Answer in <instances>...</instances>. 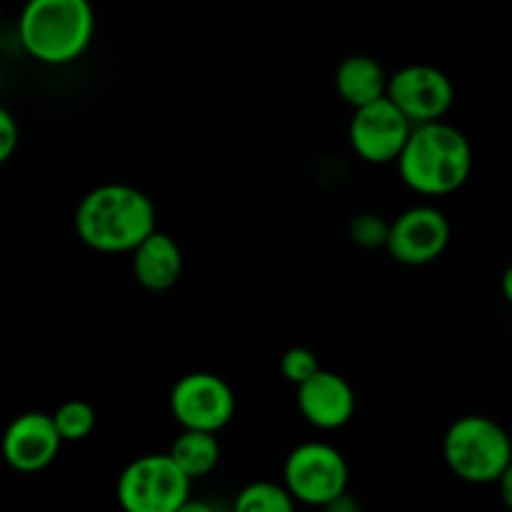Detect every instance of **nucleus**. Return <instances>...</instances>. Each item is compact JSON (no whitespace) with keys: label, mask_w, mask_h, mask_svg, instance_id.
I'll return each instance as SVG.
<instances>
[{"label":"nucleus","mask_w":512,"mask_h":512,"mask_svg":"<svg viewBox=\"0 0 512 512\" xmlns=\"http://www.w3.org/2000/svg\"><path fill=\"white\" fill-rule=\"evenodd\" d=\"M155 228V203L128 183L98 185L75 208V233L95 253H130Z\"/></svg>","instance_id":"obj_1"},{"label":"nucleus","mask_w":512,"mask_h":512,"mask_svg":"<svg viewBox=\"0 0 512 512\" xmlns=\"http://www.w3.org/2000/svg\"><path fill=\"white\" fill-rule=\"evenodd\" d=\"M395 165L410 190L443 198L468 183L473 173V145L463 130L445 120L418 123L410 130Z\"/></svg>","instance_id":"obj_2"},{"label":"nucleus","mask_w":512,"mask_h":512,"mask_svg":"<svg viewBox=\"0 0 512 512\" xmlns=\"http://www.w3.org/2000/svg\"><path fill=\"white\" fill-rule=\"evenodd\" d=\"M18 38L25 53L45 65H68L95 38V10L90 0H25L18 18Z\"/></svg>","instance_id":"obj_3"},{"label":"nucleus","mask_w":512,"mask_h":512,"mask_svg":"<svg viewBox=\"0 0 512 512\" xmlns=\"http://www.w3.org/2000/svg\"><path fill=\"white\" fill-rule=\"evenodd\" d=\"M443 458L450 473L465 483H495L512 460L510 433L493 418L463 415L445 433Z\"/></svg>","instance_id":"obj_4"},{"label":"nucleus","mask_w":512,"mask_h":512,"mask_svg":"<svg viewBox=\"0 0 512 512\" xmlns=\"http://www.w3.org/2000/svg\"><path fill=\"white\" fill-rule=\"evenodd\" d=\"M193 480L168 453L140 455L120 473L115 495L128 512H183Z\"/></svg>","instance_id":"obj_5"},{"label":"nucleus","mask_w":512,"mask_h":512,"mask_svg":"<svg viewBox=\"0 0 512 512\" xmlns=\"http://www.w3.org/2000/svg\"><path fill=\"white\" fill-rule=\"evenodd\" d=\"M350 470L338 448L320 440L290 450L283 468V485L295 503L313 508H333L348 495Z\"/></svg>","instance_id":"obj_6"},{"label":"nucleus","mask_w":512,"mask_h":512,"mask_svg":"<svg viewBox=\"0 0 512 512\" xmlns=\"http://www.w3.org/2000/svg\"><path fill=\"white\" fill-rule=\"evenodd\" d=\"M170 415L185 430L220 433L235 415V393L220 375L188 373L170 390Z\"/></svg>","instance_id":"obj_7"},{"label":"nucleus","mask_w":512,"mask_h":512,"mask_svg":"<svg viewBox=\"0 0 512 512\" xmlns=\"http://www.w3.org/2000/svg\"><path fill=\"white\" fill-rule=\"evenodd\" d=\"M353 110L348 140L355 155L373 165L395 163L413 130V123L400 113V108L388 95Z\"/></svg>","instance_id":"obj_8"},{"label":"nucleus","mask_w":512,"mask_h":512,"mask_svg":"<svg viewBox=\"0 0 512 512\" xmlns=\"http://www.w3.org/2000/svg\"><path fill=\"white\" fill-rule=\"evenodd\" d=\"M388 95L413 125L445 120L455 103V85L440 68L428 63L403 65L388 78Z\"/></svg>","instance_id":"obj_9"},{"label":"nucleus","mask_w":512,"mask_h":512,"mask_svg":"<svg viewBox=\"0 0 512 512\" xmlns=\"http://www.w3.org/2000/svg\"><path fill=\"white\" fill-rule=\"evenodd\" d=\"M450 243V220L433 205L403 210L390 223L385 250L403 265H428L445 253Z\"/></svg>","instance_id":"obj_10"},{"label":"nucleus","mask_w":512,"mask_h":512,"mask_svg":"<svg viewBox=\"0 0 512 512\" xmlns=\"http://www.w3.org/2000/svg\"><path fill=\"white\" fill-rule=\"evenodd\" d=\"M63 438L48 413H23L5 428L0 440L3 460L15 473L33 475L50 468L60 453Z\"/></svg>","instance_id":"obj_11"},{"label":"nucleus","mask_w":512,"mask_h":512,"mask_svg":"<svg viewBox=\"0 0 512 512\" xmlns=\"http://www.w3.org/2000/svg\"><path fill=\"white\" fill-rule=\"evenodd\" d=\"M295 403L300 415L313 428L338 430L348 425L355 415V390L348 380L333 370H315L308 380L295 385Z\"/></svg>","instance_id":"obj_12"},{"label":"nucleus","mask_w":512,"mask_h":512,"mask_svg":"<svg viewBox=\"0 0 512 512\" xmlns=\"http://www.w3.org/2000/svg\"><path fill=\"white\" fill-rule=\"evenodd\" d=\"M130 253H133V278L150 293H165L183 275V250L175 238L160 233L158 228L145 235Z\"/></svg>","instance_id":"obj_13"},{"label":"nucleus","mask_w":512,"mask_h":512,"mask_svg":"<svg viewBox=\"0 0 512 512\" xmlns=\"http://www.w3.org/2000/svg\"><path fill=\"white\" fill-rule=\"evenodd\" d=\"M335 90L350 108H360L388 93V75L373 55L353 53L335 68Z\"/></svg>","instance_id":"obj_14"},{"label":"nucleus","mask_w":512,"mask_h":512,"mask_svg":"<svg viewBox=\"0 0 512 512\" xmlns=\"http://www.w3.org/2000/svg\"><path fill=\"white\" fill-rule=\"evenodd\" d=\"M170 458L178 463V468L190 480L208 478L220 463V443L218 433L208 430H185L173 440L168 450Z\"/></svg>","instance_id":"obj_15"},{"label":"nucleus","mask_w":512,"mask_h":512,"mask_svg":"<svg viewBox=\"0 0 512 512\" xmlns=\"http://www.w3.org/2000/svg\"><path fill=\"white\" fill-rule=\"evenodd\" d=\"M295 500L288 488L270 480H258V483L245 485L235 498V510L238 512H293Z\"/></svg>","instance_id":"obj_16"},{"label":"nucleus","mask_w":512,"mask_h":512,"mask_svg":"<svg viewBox=\"0 0 512 512\" xmlns=\"http://www.w3.org/2000/svg\"><path fill=\"white\" fill-rule=\"evenodd\" d=\"M53 423L63 443H80L90 438L98 425V413L88 400H65L53 413Z\"/></svg>","instance_id":"obj_17"},{"label":"nucleus","mask_w":512,"mask_h":512,"mask_svg":"<svg viewBox=\"0 0 512 512\" xmlns=\"http://www.w3.org/2000/svg\"><path fill=\"white\" fill-rule=\"evenodd\" d=\"M388 230H390L388 220L380 218V215L375 213L355 215L348 225L350 240L365 250L385 248V243H388Z\"/></svg>","instance_id":"obj_18"},{"label":"nucleus","mask_w":512,"mask_h":512,"mask_svg":"<svg viewBox=\"0 0 512 512\" xmlns=\"http://www.w3.org/2000/svg\"><path fill=\"white\" fill-rule=\"evenodd\" d=\"M280 370H283V378L288 380V383L300 385L303 380H308L315 370H320V360L310 348L295 345V348H288L283 353Z\"/></svg>","instance_id":"obj_19"},{"label":"nucleus","mask_w":512,"mask_h":512,"mask_svg":"<svg viewBox=\"0 0 512 512\" xmlns=\"http://www.w3.org/2000/svg\"><path fill=\"white\" fill-rule=\"evenodd\" d=\"M18 123H15L13 113H8V110L0 105V165L8 163L10 158H13L15 148H18Z\"/></svg>","instance_id":"obj_20"},{"label":"nucleus","mask_w":512,"mask_h":512,"mask_svg":"<svg viewBox=\"0 0 512 512\" xmlns=\"http://www.w3.org/2000/svg\"><path fill=\"white\" fill-rule=\"evenodd\" d=\"M495 483H498L500 498H503V503L512 510V460H510L508 468H505L503 473H500V478L495 480Z\"/></svg>","instance_id":"obj_21"},{"label":"nucleus","mask_w":512,"mask_h":512,"mask_svg":"<svg viewBox=\"0 0 512 512\" xmlns=\"http://www.w3.org/2000/svg\"><path fill=\"white\" fill-rule=\"evenodd\" d=\"M500 288H503L505 300H508V303L512 305V265H510V268H505L503 280H500Z\"/></svg>","instance_id":"obj_22"},{"label":"nucleus","mask_w":512,"mask_h":512,"mask_svg":"<svg viewBox=\"0 0 512 512\" xmlns=\"http://www.w3.org/2000/svg\"><path fill=\"white\" fill-rule=\"evenodd\" d=\"M0 90H3V73H0Z\"/></svg>","instance_id":"obj_23"}]
</instances>
